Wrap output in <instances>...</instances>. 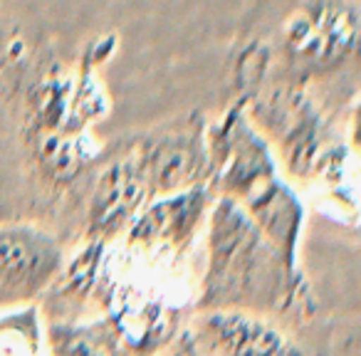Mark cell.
<instances>
[{
    "label": "cell",
    "instance_id": "obj_1",
    "mask_svg": "<svg viewBox=\"0 0 361 356\" xmlns=\"http://www.w3.org/2000/svg\"><path fill=\"white\" fill-rule=\"evenodd\" d=\"M307 297L305 275L231 198H216L206 221L201 312L282 314Z\"/></svg>",
    "mask_w": 361,
    "mask_h": 356
},
{
    "label": "cell",
    "instance_id": "obj_2",
    "mask_svg": "<svg viewBox=\"0 0 361 356\" xmlns=\"http://www.w3.org/2000/svg\"><path fill=\"white\" fill-rule=\"evenodd\" d=\"M356 37L354 0H307L282 27V55L297 77H319L354 55Z\"/></svg>",
    "mask_w": 361,
    "mask_h": 356
},
{
    "label": "cell",
    "instance_id": "obj_3",
    "mask_svg": "<svg viewBox=\"0 0 361 356\" xmlns=\"http://www.w3.org/2000/svg\"><path fill=\"white\" fill-rule=\"evenodd\" d=\"M208 178L206 186L216 198L240 203L252 191L275 178L277 164L265 136L255 129L245 106H233L221 124L206 134Z\"/></svg>",
    "mask_w": 361,
    "mask_h": 356
},
{
    "label": "cell",
    "instance_id": "obj_4",
    "mask_svg": "<svg viewBox=\"0 0 361 356\" xmlns=\"http://www.w3.org/2000/svg\"><path fill=\"white\" fill-rule=\"evenodd\" d=\"M206 121L188 116L169 124L159 134L136 146L151 201L193 186H206L208 178V141Z\"/></svg>",
    "mask_w": 361,
    "mask_h": 356
},
{
    "label": "cell",
    "instance_id": "obj_5",
    "mask_svg": "<svg viewBox=\"0 0 361 356\" xmlns=\"http://www.w3.org/2000/svg\"><path fill=\"white\" fill-rule=\"evenodd\" d=\"M191 356H310L272 317L201 312L188 331Z\"/></svg>",
    "mask_w": 361,
    "mask_h": 356
},
{
    "label": "cell",
    "instance_id": "obj_6",
    "mask_svg": "<svg viewBox=\"0 0 361 356\" xmlns=\"http://www.w3.org/2000/svg\"><path fill=\"white\" fill-rule=\"evenodd\" d=\"M216 201L208 186H193L149 201L126 231V240L144 250L183 255L203 231Z\"/></svg>",
    "mask_w": 361,
    "mask_h": 356
},
{
    "label": "cell",
    "instance_id": "obj_7",
    "mask_svg": "<svg viewBox=\"0 0 361 356\" xmlns=\"http://www.w3.org/2000/svg\"><path fill=\"white\" fill-rule=\"evenodd\" d=\"M65 267L55 235L30 223L0 226V292L13 300L37 297Z\"/></svg>",
    "mask_w": 361,
    "mask_h": 356
},
{
    "label": "cell",
    "instance_id": "obj_8",
    "mask_svg": "<svg viewBox=\"0 0 361 356\" xmlns=\"http://www.w3.org/2000/svg\"><path fill=\"white\" fill-rule=\"evenodd\" d=\"M149 201L151 191L136 149L109 161L92 188L90 208H87L90 243L104 245L126 233Z\"/></svg>",
    "mask_w": 361,
    "mask_h": 356
},
{
    "label": "cell",
    "instance_id": "obj_9",
    "mask_svg": "<svg viewBox=\"0 0 361 356\" xmlns=\"http://www.w3.org/2000/svg\"><path fill=\"white\" fill-rule=\"evenodd\" d=\"M238 206L247 213L255 228L282 252L290 265L300 267V243L305 231V206L300 196L280 176L262 183Z\"/></svg>",
    "mask_w": 361,
    "mask_h": 356
},
{
    "label": "cell",
    "instance_id": "obj_10",
    "mask_svg": "<svg viewBox=\"0 0 361 356\" xmlns=\"http://www.w3.org/2000/svg\"><path fill=\"white\" fill-rule=\"evenodd\" d=\"M47 339L55 351V356H109V341L104 334L94 329H85V326L65 324L57 321L47 331Z\"/></svg>",
    "mask_w": 361,
    "mask_h": 356
},
{
    "label": "cell",
    "instance_id": "obj_11",
    "mask_svg": "<svg viewBox=\"0 0 361 356\" xmlns=\"http://www.w3.org/2000/svg\"><path fill=\"white\" fill-rule=\"evenodd\" d=\"M8 45H11V32H8V25L3 23V18H0V62L6 57Z\"/></svg>",
    "mask_w": 361,
    "mask_h": 356
},
{
    "label": "cell",
    "instance_id": "obj_12",
    "mask_svg": "<svg viewBox=\"0 0 361 356\" xmlns=\"http://www.w3.org/2000/svg\"><path fill=\"white\" fill-rule=\"evenodd\" d=\"M164 356H191V351H188V344L183 341L180 346H173V349H169Z\"/></svg>",
    "mask_w": 361,
    "mask_h": 356
}]
</instances>
